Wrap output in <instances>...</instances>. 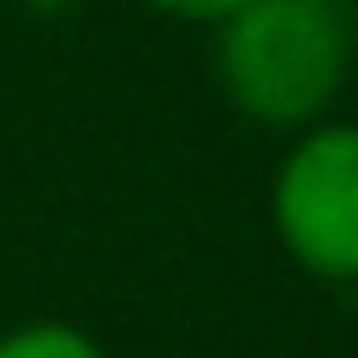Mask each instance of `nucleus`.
Wrapping results in <instances>:
<instances>
[{
  "instance_id": "f257e3e1",
  "label": "nucleus",
  "mask_w": 358,
  "mask_h": 358,
  "mask_svg": "<svg viewBox=\"0 0 358 358\" xmlns=\"http://www.w3.org/2000/svg\"><path fill=\"white\" fill-rule=\"evenodd\" d=\"M215 30V84L251 126L305 131L352 78V0H245Z\"/></svg>"
},
{
  "instance_id": "f03ea898",
  "label": "nucleus",
  "mask_w": 358,
  "mask_h": 358,
  "mask_svg": "<svg viewBox=\"0 0 358 358\" xmlns=\"http://www.w3.org/2000/svg\"><path fill=\"white\" fill-rule=\"evenodd\" d=\"M268 221L310 281L358 287V120L293 131L268 179Z\"/></svg>"
},
{
  "instance_id": "7ed1b4c3",
  "label": "nucleus",
  "mask_w": 358,
  "mask_h": 358,
  "mask_svg": "<svg viewBox=\"0 0 358 358\" xmlns=\"http://www.w3.org/2000/svg\"><path fill=\"white\" fill-rule=\"evenodd\" d=\"M0 358H108L102 341L66 317H30L0 334Z\"/></svg>"
},
{
  "instance_id": "20e7f679",
  "label": "nucleus",
  "mask_w": 358,
  "mask_h": 358,
  "mask_svg": "<svg viewBox=\"0 0 358 358\" xmlns=\"http://www.w3.org/2000/svg\"><path fill=\"white\" fill-rule=\"evenodd\" d=\"M143 6H155L162 18H179V24H221L245 0H143Z\"/></svg>"
},
{
  "instance_id": "39448f33",
  "label": "nucleus",
  "mask_w": 358,
  "mask_h": 358,
  "mask_svg": "<svg viewBox=\"0 0 358 358\" xmlns=\"http://www.w3.org/2000/svg\"><path fill=\"white\" fill-rule=\"evenodd\" d=\"M30 13H42V18H60V13H72V6H84V0H24Z\"/></svg>"
}]
</instances>
